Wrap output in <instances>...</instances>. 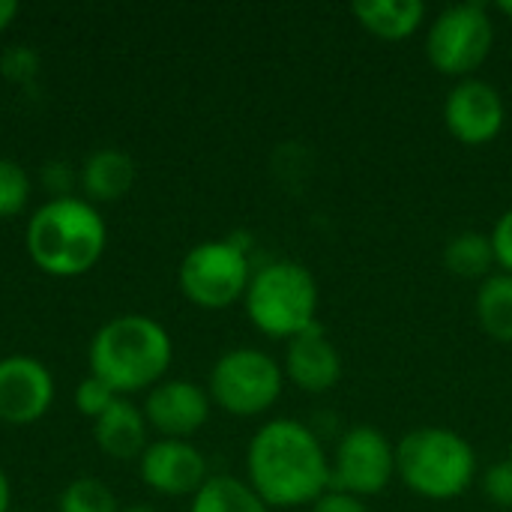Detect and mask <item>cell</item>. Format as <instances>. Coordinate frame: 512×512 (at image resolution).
Instances as JSON below:
<instances>
[{
	"mask_svg": "<svg viewBox=\"0 0 512 512\" xmlns=\"http://www.w3.org/2000/svg\"><path fill=\"white\" fill-rule=\"evenodd\" d=\"M246 483L270 510L312 507L330 489V456L306 423L279 417L252 435Z\"/></svg>",
	"mask_w": 512,
	"mask_h": 512,
	"instance_id": "6da1fadb",
	"label": "cell"
},
{
	"mask_svg": "<svg viewBox=\"0 0 512 512\" xmlns=\"http://www.w3.org/2000/svg\"><path fill=\"white\" fill-rule=\"evenodd\" d=\"M24 246L36 270L45 276L78 279L102 261L108 225L87 198H48L33 210L24 231Z\"/></svg>",
	"mask_w": 512,
	"mask_h": 512,
	"instance_id": "7a4b0ae2",
	"label": "cell"
},
{
	"mask_svg": "<svg viewBox=\"0 0 512 512\" xmlns=\"http://www.w3.org/2000/svg\"><path fill=\"white\" fill-rule=\"evenodd\" d=\"M171 360V333L147 315H117L105 321L87 348L90 375L105 381L123 399L132 393H150L162 384Z\"/></svg>",
	"mask_w": 512,
	"mask_h": 512,
	"instance_id": "3957f363",
	"label": "cell"
},
{
	"mask_svg": "<svg viewBox=\"0 0 512 512\" xmlns=\"http://www.w3.org/2000/svg\"><path fill=\"white\" fill-rule=\"evenodd\" d=\"M396 477L426 501H453L477 480V453L456 429L420 426L396 444Z\"/></svg>",
	"mask_w": 512,
	"mask_h": 512,
	"instance_id": "277c9868",
	"label": "cell"
},
{
	"mask_svg": "<svg viewBox=\"0 0 512 512\" xmlns=\"http://www.w3.org/2000/svg\"><path fill=\"white\" fill-rule=\"evenodd\" d=\"M321 291L309 267L297 261H270L252 273L243 306L246 318L267 339H294L318 324Z\"/></svg>",
	"mask_w": 512,
	"mask_h": 512,
	"instance_id": "5b68a950",
	"label": "cell"
},
{
	"mask_svg": "<svg viewBox=\"0 0 512 512\" xmlns=\"http://www.w3.org/2000/svg\"><path fill=\"white\" fill-rule=\"evenodd\" d=\"M252 273L249 246L243 240H204L183 255L177 285L192 306L219 312L246 297Z\"/></svg>",
	"mask_w": 512,
	"mask_h": 512,
	"instance_id": "8992f818",
	"label": "cell"
},
{
	"mask_svg": "<svg viewBox=\"0 0 512 512\" xmlns=\"http://www.w3.org/2000/svg\"><path fill=\"white\" fill-rule=\"evenodd\" d=\"M282 390V363L261 348H231L219 354L207 378L210 402L225 414L243 420L267 414L279 402Z\"/></svg>",
	"mask_w": 512,
	"mask_h": 512,
	"instance_id": "52a82bcc",
	"label": "cell"
},
{
	"mask_svg": "<svg viewBox=\"0 0 512 512\" xmlns=\"http://www.w3.org/2000/svg\"><path fill=\"white\" fill-rule=\"evenodd\" d=\"M495 21L483 3L447 6L426 33V57L432 69L450 78H471L492 54Z\"/></svg>",
	"mask_w": 512,
	"mask_h": 512,
	"instance_id": "ba28073f",
	"label": "cell"
},
{
	"mask_svg": "<svg viewBox=\"0 0 512 512\" xmlns=\"http://www.w3.org/2000/svg\"><path fill=\"white\" fill-rule=\"evenodd\" d=\"M396 477V447L378 426H351L330 456V489L375 498Z\"/></svg>",
	"mask_w": 512,
	"mask_h": 512,
	"instance_id": "9c48e42d",
	"label": "cell"
},
{
	"mask_svg": "<svg viewBox=\"0 0 512 512\" xmlns=\"http://www.w3.org/2000/svg\"><path fill=\"white\" fill-rule=\"evenodd\" d=\"M54 375L30 354L0 357V423L30 426L39 423L54 405Z\"/></svg>",
	"mask_w": 512,
	"mask_h": 512,
	"instance_id": "30bf717a",
	"label": "cell"
},
{
	"mask_svg": "<svg viewBox=\"0 0 512 512\" xmlns=\"http://www.w3.org/2000/svg\"><path fill=\"white\" fill-rule=\"evenodd\" d=\"M507 120V105L498 93L483 78H465L459 81L444 102V123L447 132L465 144V147H486L492 144Z\"/></svg>",
	"mask_w": 512,
	"mask_h": 512,
	"instance_id": "8fae6325",
	"label": "cell"
},
{
	"mask_svg": "<svg viewBox=\"0 0 512 512\" xmlns=\"http://www.w3.org/2000/svg\"><path fill=\"white\" fill-rule=\"evenodd\" d=\"M138 474L144 486L162 498H192L207 480V459L192 441L159 438L147 444L138 459Z\"/></svg>",
	"mask_w": 512,
	"mask_h": 512,
	"instance_id": "7c38bea8",
	"label": "cell"
},
{
	"mask_svg": "<svg viewBox=\"0 0 512 512\" xmlns=\"http://www.w3.org/2000/svg\"><path fill=\"white\" fill-rule=\"evenodd\" d=\"M210 393L186 378H165L144 399V420L159 438L189 441L210 420Z\"/></svg>",
	"mask_w": 512,
	"mask_h": 512,
	"instance_id": "4fadbf2b",
	"label": "cell"
},
{
	"mask_svg": "<svg viewBox=\"0 0 512 512\" xmlns=\"http://www.w3.org/2000/svg\"><path fill=\"white\" fill-rule=\"evenodd\" d=\"M285 381H291L303 393H330L345 372L342 354L327 336L321 324H312L300 336L285 342V363H282Z\"/></svg>",
	"mask_w": 512,
	"mask_h": 512,
	"instance_id": "5bb4252c",
	"label": "cell"
},
{
	"mask_svg": "<svg viewBox=\"0 0 512 512\" xmlns=\"http://www.w3.org/2000/svg\"><path fill=\"white\" fill-rule=\"evenodd\" d=\"M147 420L144 411L132 399H117L96 423H93V441L96 447L117 462H132L141 459L147 450Z\"/></svg>",
	"mask_w": 512,
	"mask_h": 512,
	"instance_id": "9a60e30c",
	"label": "cell"
},
{
	"mask_svg": "<svg viewBox=\"0 0 512 512\" xmlns=\"http://www.w3.org/2000/svg\"><path fill=\"white\" fill-rule=\"evenodd\" d=\"M135 177L138 171L132 156L117 147L93 150L78 168V186L90 204H111L126 198L129 189L135 186Z\"/></svg>",
	"mask_w": 512,
	"mask_h": 512,
	"instance_id": "2e32d148",
	"label": "cell"
},
{
	"mask_svg": "<svg viewBox=\"0 0 512 512\" xmlns=\"http://www.w3.org/2000/svg\"><path fill=\"white\" fill-rule=\"evenodd\" d=\"M351 12L366 33L384 42H402L414 36L426 21L423 0H360L351 6Z\"/></svg>",
	"mask_w": 512,
	"mask_h": 512,
	"instance_id": "e0dca14e",
	"label": "cell"
},
{
	"mask_svg": "<svg viewBox=\"0 0 512 512\" xmlns=\"http://www.w3.org/2000/svg\"><path fill=\"white\" fill-rule=\"evenodd\" d=\"M477 324L480 330L501 342L512 345V276L510 273H492L480 282L477 300H474Z\"/></svg>",
	"mask_w": 512,
	"mask_h": 512,
	"instance_id": "ac0fdd59",
	"label": "cell"
},
{
	"mask_svg": "<svg viewBox=\"0 0 512 512\" xmlns=\"http://www.w3.org/2000/svg\"><path fill=\"white\" fill-rule=\"evenodd\" d=\"M189 512H270L261 495L231 474H213L195 495Z\"/></svg>",
	"mask_w": 512,
	"mask_h": 512,
	"instance_id": "d6986e66",
	"label": "cell"
},
{
	"mask_svg": "<svg viewBox=\"0 0 512 512\" xmlns=\"http://www.w3.org/2000/svg\"><path fill=\"white\" fill-rule=\"evenodd\" d=\"M444 267L459 279H489L495 264L492 237L483 231H459L444 246Z\"/></svg>",
	"mask_w": 512,
	"mask_h": 512,
	"instance_id": "ffe728a7",
	"label": "cell"
},
{
	"mask_svg": "<svg viewBox=\"0 0 512 512\" xmlns=\"http://www.w3.org/2000/svg\"><path fill=\"white\" fill-rule=\"evenodd\" d=\"M57 512H120V507H117V495L102 480L78 477L60 492Z\"/></svg>",
	"mask_w": 512,
	"mask_h": 512,
	"instance_id": "44dd1931",
	"label": "cell"
},
{
	"mask_svg": "<svg viewBox=\"0 0 512 512\" xmlns=\"http://www.w3.org/2000/svg\"><path fill=\"white\" fill-rule=\"evenodd\" d=\"M30 192H33V183L27 171L15 159L0 156V219L6 222V219L21 216V210L30 201Z\"/></svg>",
	"mask_w": 512,
	"mask_h": 512,
	"instance_id": "7402d4cb",
	"label": "cell"
},
{
	"mask_svg": "<svg viewBox=\"0 0 512 512\" xmlns=\"http://www.w3.org/2000/svg\"><path fill=\"white\" fill-rule=\"evenodd\" d=\"M117 399H120V396H117L105 381H99V378H93V375H87V378L78 384V390H75V408H78V414L87 417V420H93V423H96Z\"/></svg>",
	"mask_w": 512,
	"mask_h": 512,
	"instance_id": "603a6c76",
	"label": "cell"
},
{
	"mask_svg": "<svg viewBox=\"0 0 512 512\" xmlns=\"http://www.w3.org/2000/svg\"><path fill=\"white\" fill-rule=\"evenodd\" d=\"M39 72V54L27 45H15L0 57V75L12 84H27Z\"/></svg>",
	"mask_w": 512,
	"mask_h": 512,
	"instance_id": "cb8c5ba5",
	"label": "cell"
},
{
	"mask_svg": "<svg viewBox=\"0 0 512 512\" xmlns=\"http://www.w3.org/2000/svg\"><path fill=\"white\" fill-rule=\"evenodd\" d=\"M483 492L486 498L501 507V510H512V456L501 459L495 465H489V471L483 474Z\"/></svg>",
	"mask_w": 512,
	"mask_h": 512,
	"instance_id": "d4e9b609",
	"label": "cell"
},
{
	"mask_svg": "<svg viewBox=\"0 0 512 512\" xmlns=\"http://www.w3.org/2000/svg\"><path fill=\"white\" fill-rule=\"evenodd\" d=\"M492 249H495V264L501 267V273L512 276V207L501 213V219L492 228Z\"/></svg>",
	"mask_w": 512,
	"mask_h": 512,
	"instance_id": "484cf974",
	"label": "cell"
},
{
	"mask_svg": "<svg viewBox=\"0 0 512 512\" xmlns=\"http://www.w3.org/2000/svg\"><path fill=\"white\" fill-rule=\"evenodd\" d=\"M312 512H369V507L357 495H348V492H339V489H327L312 504Z\"/></svg>",
	"mask_w": 512,
	"mask_h": 512,
	"instance_id": "4316f807",
	"label": "cell"
},
{
	"mask_svg": "<svg viewBox=\"0 0 512 512\" xmlns=\"http://www.w3.org/2000/svg\"><path fill=\"white\" fill-rule=\"evenodd\" d=\"M42 180L54 192L51 198H63V195H69V186H72V168L66 162H48L42 168Z\"/></svg>",
	"mask_w": 512,
	"mask_h": 512,
	"instance_id": "83f0119b",
	"label": "cell"
},
{
	"mask_svg": "<svg viewBox=\"0 0 512 512\" xmlns=\"http://www.w3.org/2000/svg\"><path fill=\"white\" fill-rule=\"evenodd\" d=\"M18 12H21V6L15 0H0V33L18 18Z\"/></svg>",
	"mask_w": 512,
	"mask_h": 512,
	"instance_id": "f1b7e54d",
	"label": "cell"
},
{
	"mask_svg": "<svg viewBox=\"0 0 512 512\" xmlns=\"http://www.w3.org/2000/svg\"><path fill=\"white\" fill-rule=\"evenodd\" d=\"M9 507H12V483L6 471L0 468V512H9Z\"/></svg>",
	"mask_w": 512,
	"mask_h": 512,
	"instance_id": "f546056e",
	"label": "cell"
},
{
	"mask_svg": "<svg viewBox=\"0 0 512 512\" xmlns=\"http://www.w3.org/2000/svg\"><path fill=\"white\" fill-rule=\"evenodd\" d=\"M120 512H156L153 507H147V504H135V507H126V510Z\"/></svg>",
	"mask_w": 512,
	"mask_h": 512,
	"instance_id": "4dcf8cb0",
	"label": "cell"
},
{
	"mask_svg": "<svg viewBox=\"0 0 512 512\" xmlns=\"http://www.w3.org/2000/svg\"><path fill=\"white\" fill-rule=\"evenodd\" d=\"M498 9H501L504 15H510L512 18V0H501V3H498Z\"/></svg>",
	"mask_w": 512,
	"mask_h": 512,
	"instance_id": "1f68e13d",
	"label": "cell"
}]
</instances>
